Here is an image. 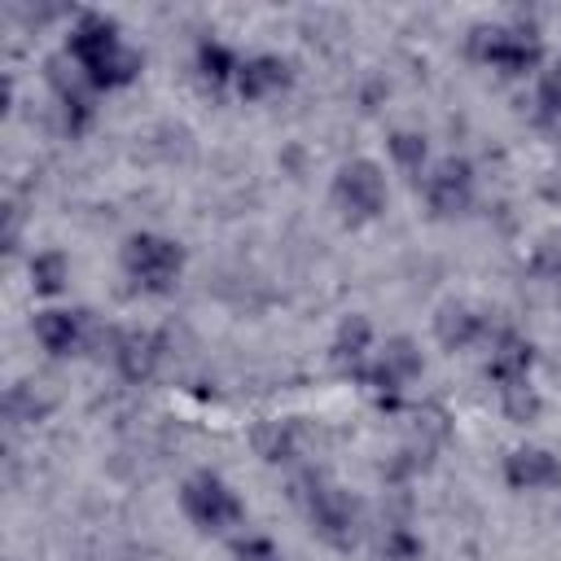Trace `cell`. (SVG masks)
Masks as SVG:
<instances>
[{
	"label": "cell",
	"mask_w": 561,
	"mask_h": 561,
	"mask_svg": "<svg viewBox=\"0 0 561 561\" xmlns=\"http://www.w3.org/2000/svg\"><path fill=\"white\" fill-rule=\"evenodd\" d=\"M289 83H294V61L280 57V53H254V57H245L241 70H237V79H232L237 96L250 101V105L285 92Z\"/></svg>",
	"instance_id": "obj_12"
},
{
	"label": "cell",
	"mask_w": 561,
	"mask_h": 561,
	"mask_svg": "<svg viewBox=\"0 0 561 561\" xmlns=\"http://www.w3.org/2000/svg\"><path fill=\"white\" fill-rule=\"evenodd\" d=\"M329 202H333V210L342 215V224H351V228L373 224V219L386 210V202H390L386 171H381L373 158H346V162L333 171Z\"/></svg>",
	"instance_id": "obj_4"
},
{
	"label": "cell",
	"mask_w": 561,
	"mask_h": 561,
	"mask_svg": "<svg viewBox=\"0 0 561 561\" xmlns=\"http://www.w3.org/2000/svg\"><path fill=\"white\" fill-rule=\"evenodd\" d=\"M430 329H434V342H438L443 351H465V346H473V342H482V337L491 333L486 316H482L478 307H469V302H443V307L434 311Z\"/></svg>",
	"instance_id": "obj_14"
},
{
	"label": "cell",
	"mask_w": 561,
	"mask_h": 561,
	"mask_svg": "<svg viewBox=\"0 0 561 561\" xmlns=\"http://www.w3.org/2000/svg\"><path fill=\"white\" fill-rule=\"evenodd\" d=\"M180 513H184L202 535H224V530L241 526L245 504H241V495H237L219 473L197 469V473H188L184 486H180Z\"/></svg>",
	"instance_id": "obj_6"
},
{
	"label": "cell",
	"mask_w": 561,
	"mask_h": 561,
	"mask_svg": "<svg viewBox=\"0 0 561 561\" xmlns=\"http://www.w3.org/2000/svg\"><path fill=\"white\" fill-rule=\"evenodd\" d=\"M232 561H280V548L263 535H245L232 543Z\"/></svg>",
	"instance_id": "obj_24"
},
{
	"label": "cell",
	"mask_w": 561,
	"mask_h": 561,
	"mask_svg": "<svg viewBox=\"0 0 561 561\" xmlns=\"http://www.w3.org/2000/svg\"><path fill=\"white\" fill-rule=\"evenodd\" d=\"M421 197L430 206L434 219H456V215H469L473 210V197H478V171L469 158L460 153H447L438 158L425 180H421Z\"/></svg>",
	"instance_id": "obj_8"
},
{
	"label": "cell",
	"mask_w": 561,
	"mask_h": 561,
	"mask_svg": "<svg viewBox=\"0 0 561 561\" xmlns=\"http://www.w3.org/2000/svg\"><path fill=\"white\" fill-rule=\"evenodd\" d=\"M535 342L517 329H500L491 337V355H486V381L495 390L513 386V381H530V368H535Z\"/></svg>",
	"instance_id": "obj_11"
},
{
	"label": "cell",
	"mask_w": 561,
	"mask_h": 561,
	"mask_svg": "<svg viewBox=\"0 0 561 561\" xmlns=\"http://www.w3.org/2000/svg\"><path fill=\"white\" fill-rule=\"evenodd\" d=\"M31 333L53 359H66V355H79L92 342L96 324L83 307H44V311H35Z\"/></svg>",
	"instance_id": "obj_9"
},
{
	"label": "cell",
	"mask_w": 561,
	"mask_h": 561,
	"mask_svg": "<svg viewBox=\"0 0 561 561\" xmlns=\"http://www.w3.org/2000/svg\"><path fill=\"white\" fill-rule=\"evenodd\" d=\"M535 101H539V110H543L548 118H561V57L539 70V79H535Z\"/></svg>",
	"instance_id": "obj_22"
},
{
	"label": "cell",
	"mask_w": 561,
	"mask_h": 561,
	"mask_svg": "<svg viewBox=\"0 0 561 561\" xmlns=\"http://www.w3.org/2000/svg\"><path fill=\"white\" fill-rule=\"evenodd\" d=\"M237 70H241V57L224 39H202L197 44V75H202V83L224 88V83L237 79Z\"/></svg>",
	"instance_id": "obj_17"
},
{
	"label": "cell",
	"mask_w": 561,
	"mask_h": 561,
	"mask_svg": "<svg viewBox=\"0 0 561 561\" xmlns=\"http://www.w3.org/2000/svg\"><path fill=\"white\" fill-rule=\"evenodd\" d=\"M530 272L543 280H561V228H548L530 250Z\"/></svg>",
	"instance_id": "obj_21"
},
{
	"label": "cell",
	"mask_w": 561,
	"mask_h": 561,
	"mask_svg": "<svg viewBox=\"0 0 561 561\" xmlns=\"http://www.w3.org/2000/svg\"><path fill=\"white\" fill-rule=\"evenodd\" d=\"M504 482L508 491H552L561 486V456L548 447H513L504 456Z\"/></svg>",
	"instance_id": "obj_13"
},
{
	"label": "cell",
	"mask_w": 561,
	"mask_h": 561,
	"mask_svg": "<svg viewBox=\"0 0 561 561\" xmlns=\"http://www.w3.org/2000/svg\"><path fill=\"white\" fill-rule=\"evenodd\" d=\"M469 53H473L482 66L508 75V79L530 75V70H539V61H543L539 31H535V26H522V22L473 26V35H469Z\"/></svg>",
	"instance_id": "obj_5"
},
{
	"label": "cell",
	"mask_w": 561,
	"mask_h": 561,
	"mask_svg": "<svg viewBox=\"0 0 561 561\" xmlns=\"http://www.w3.org/2000/svg\"><path fill=\"white\" fill-rule=\"evenodd\" d=\"M298 504H302L307 526H311V535H316L320 543H329V548H337V552L355 548V535H359V504H355L342 486H333L324 473H307V482H302V491H298Z\"/></svg>",
	"instance_id": "obj_3"
},
{
	"label": "cell",
	"mask_w": 561,
	"mask_h": 561,
	"mask_svg": "<svg viewBox=\"0 0 561 561\" xmlns=\"http://www.w3.org/2000/svg\"><path fill=\"white\" fill-rule=\"evenodd\" d=\"M118 267L140 294H171L184 276V245L167 232H131L118 245Z\"/></svg>",
	"instance_id": "obj_2"
},
{
	"label": "cell",
	"mask_w": 561,
	"mask_h": 561,
	"mask_svg": "<svg viewBox=\"0 0 561 561\" xmlns=\"http://www.w3.org/2000/svg\"><path fill=\"white\" fill-rule=\"evenodd\" d=\"M421 373H425V355H421L416 337L394 333V337H386V346L373 355V364H364L359 381L377 394V403L394 408V403H399V394H403V386H412Z\"/></svg>",
	"instance_id": "obj_7"
},
{
	"label": "cell",
	"mask_w": 561,
	"mask_h": 561,
	"mask_svg": "<svg viewBox=\"0 0 561 561\" xmlns=\"http://www.w3.org/2000/svg\"><path fill=\"white\" fill-rule=\"evenodd\" d=\"M294 425L289 421H267L254 430V451L267 460V465H280V460H294Z\"/></svg>",
	"instance_id": "obj_20"
},
{
	"label": "cell",
	"mask_w": 561,
	"mask_h": 561,
	"mask_svg": "<svg viewBox=\"0 0 561 561\" xmlns=\"http://www.w3.org/2000/svg\"><path fill=\"white\" fill-rule=\"evenodd\" d=\"M66 61L83 75L92 92H114L140 79L145 57L123 39V26L110 13L83 9L66 35Z\"/></svg>",
	"instance_id": "obj_1"
},
{
	"label": "cell",
	"mask_w": 561,
	"mask_h": 561,
	"mask_svg": "<svg viewBox=\"0 0 561 561\" xmlns=\"http://www.w3.org/2000/svg\"><path fill=\"white\" fill-rule=\"evenodd\" d=\"M386 153H390V162H394L399 171H425V162H430V140H425L421 131H412V127H394V131L386 136Z\"/></svg>",
	"instance_id": "obj_18"
},
{
	"label": "cell",
	"mask_w": 561,
	"mask_h": 561,
	"mask_svg": "<svg viewBox=\"0 0 561 561\" xmlns=\"http://www.w3.org/2000/svg\"><path fill=\"white\" fill-rule=\"evenodd\" d=\"M381 557H386V561H416V557H421V535H412L408 526H386Z\"/></svg>",
	"instance_id": "obj_23"
},
{
	"label": "cell",
	"mask_w": 561,
	"mask_h": 561,
	"mask_svg": "<svg viewBox=\"0 0 561 561\" xmlns=\"http://www.w3.org/2000/svg\"><path fill=\"white\" fill-rule=\"evenodd\" d=\"M368 351H373V320H368L364 311L342 316V320H337V329H333V342H329L333 364H342L346 373H355V377H359V373H364Z\"/></svg>",
	"instance_id": "obj_15"
},
{
	"label": "cell",
	"mask_w": 561,
	"mask_h": 561,
	"mask_svg": "<svg viewBox=\"0 0 561 561\" xmlns=\"http://www.w3.org/2000/svg\"><path fill=\"white\" fill-rule=\"evenodd\" d=\"M162 355H167V333H158V329H118L110 337V359H114L118 377L131 386L149 381L158 373Z\"/></svg>",
	"instance_id": "obj_10"
},
{
	"label": "cell",
	"mask_w": 561,
	"mask_h": 561,
	"mask_svg": "<svg viewBox=\"0 0 561 561\" xmlns=\"http://www.w3.org/2000/svg\"><path fill=\"white\" fill-rule=\"evenodd\" d=\"M500 412H504L513 425H535L539 412H543V399H539V390H535L530 381H513V386L500 390Z\"/></svg>",
	"instance_id": "obj_19"
},
{
	"label": "cell",
	"mask_w": 561,
	"mask_h": 561,
	"mask_svg": "<svg viewBox=\"0 0 561 561\" xmlns=\"http://www.w3.org/2000/svg\"><path fill=\"white\" fill-rule=\"evenodd\" d=\"M26 276H31V289H35L39 298H57V294L70 285V259H66L57 245L35 250L31 263H26Z\"/></svg>",
	"instance_id": "obj_16"
}]
</instances>
